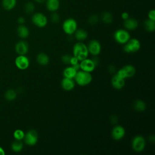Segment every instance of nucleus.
Wrapping results in <instances>:
<instances>
[{
    "label": "nucleus",
    "mask_w": 155,
    "mask_h": 155,
    "mask_svg": "<svg viewBox=\"0 0 155 155\" xmlns=\"http://www.w3.org/2000/svg\"><path fill=\"white\" fill-rule=\"evenodd\" d=\"M60 17L58 13H57L56 12H52V13L50 15V20L53 23H58L59 21Z\"/></svg>",
    "instance_id": "obj_32"
},
{
    "label": "nucleus",
    "mask_w": 155,
    "mask_h": 155,
    "mask_svg": "<svg viewBox=\"0 0 155 155\" xmlns=\"http://www.w3.org/2000/svg\"><path fill=\"white\" fill-rule=\"evenodd\" d=\"M101 19L105 24H111L113 21V17L111 13L108 12H103L101 15Z\"/></svg>",
    "instance_id": "obj_26"
},
{
    "label": "nucleus",
    "mask_w": 155,
    "mask_h": 155,
    "mask_svg": "<svg viewBox=\"0 0 155 155\" xmlns=\"http://www.w3.org/2000/svg\"><path fill=\"white\" fill-rule=\"evenodd\" d=\"M35 10V4L32 2H27L24 5V10L27 14H31Z\"/></svg>",
    "instance_id": "obj_29"
},
{
    "label": "nucleus",
    "mask_w": 155,
    "mask_h": 155,
    "mask_svg": "<svg viewBox=\"0 0 155 155\" xmlns=\"http://www.w3.org/2000/svg\"><path fill=\"white\" fill-rule=\"evenodd\" d=\"M25 136V133L24 132L20 129H18L16 130L15 131V132L13 133V136L15 137V139L16 140H22L24 139Z\"/></svg>",
    "instance_id": "obj_30"
},
{
    "label": "nucleus",
    "mask_w": 155,
    "mask_h": 155,
    "mask_svg": "<svg viewBox=\"0 0 155 155\" xmlns=\"http://www.w3.org/2000/svg\"><path fill=\"white\" fill-rule=\"evenodd\" d=\"M17 0H2V5L6 10H12L16 5Z\"/></svg>",
    "instance_id": "obj_23"
},
{
    "label": "nucleus",
    "mask_w": 155,
    "mask_h": 155,
    "mask_svg": "<svg viewBox=\"0 0 155 155\" xmlns=\"http://www.w3.org/2000/svg\"><path fill=\"white\" fill-rule=\"evenodd\" d=\"M74 33L75 38L80 42L85 40L88 37L87 31L82 28H79V29L77 28V30L75 31Z\"/></svg>",
    "instance_id": "obj_21"
},
{
    "label": "nucleus",
    "mask_w": 155,
    "mask_h": 155,
    "mask_svg": "<svg viewBox=\"0 0 155 155\" xmlns=\"http://www.w3.org/2000/svg\"><path fill=\"white\" fill-rule=\"evenodd\" d=\"M145 139L141 135L135 136L131 142V147L133 150L137 153L142 152L145 147Z\"/></svg>",
    "instance_id": "obj_5"
},
{
    "label": "nucleus",
    "mask_w": 155,
    "mask_h": 155,
    "mask_svg": "<svg viewBox=\"0 0 155 155\" xmlns=\"http://www.w3.org/2000/svg\"><path fill=\"white\" fill-rule=\"evenodd\" d=\"M15 51L19 55H25L28 51V45L25 41H20L15 45Z\"/></svg>",
    "instance_id": "obj_14"
},
{
    "label": "nucleus",
    "mask_w": 155,
    "mask_h": 155,
    "mask_svg": "<svg viewBox=\"0 0 155 155\" xmlns=\"http://www.w3.org/2000/svg\"><path fill=\"white\" fill-rule=\"evenodd\" d=\"M88 53L94 56H97L101 51V45L100 42L95 39L91 40L88 43L87 46Z\"/></svg>",
    "instance_id": "obj_10"
},
{
    "label": "nucleus",
    "mask_w": 155,
    "mask_h": 155,
    "mask_svg": "<svg viewBox=\"0 0 155 155\" xmlns=\"http://www.w3.org/2000/svg\"><path fill=\"white\" fill-rule=\"evenodd\" d=\"M99 21V17L96 14H93L90 15L88 19V22L91 25L96 24Z\"/></svg>",
    "instance_id": "obj_31"
},
{
    "label": "nucleus",
    "mask_w": 155,
    "mask_h": 155,
    "mask_svg": "<svg viewBox=\"0 0 155 155\" xmlns=\"http://www.w3.org/2000/svg\"><path fill=\"white\" fill-rule=\"evenodd\" d=\"M78 62H79L78 59L73 56H71V57L70 64L71 65H75L76 64L78 63Z\"/></svg>",
    "instance_id": "obj_35"
},
{
    "label": "nucleus",
    "mask_w": 155,
    "mask_h": 155,
    "mask_svg": "<svg viewBox=\"0 0 155 155\" xmlns=\"http://www.w3.org/2000/svg\"><path fill=\"white\" fill-rule=\"evenodd\" d=\"M111 122L113 123V124H116L117 122V117L116 116H111Z\"/></svg>",
    "instance_id": "obj_41"
},
{
    "label": "nucleus",
    "mask_w": 155,
    "mask_h": 155,
    "mask_svg": "<svg viewBox=\"0 0 155 155\" xmlns=\"http://www.w3.org/2000/svg\"><path fill=\"white\" fill-rule=\"evenodd\" d=\"M125 134V130L124 128L120 125L114 126L111 131V136L115 140H121Z\"/></svg>",
    "instance_id": "obj_13"
},
{
    "label": "nucleus",
    "mask_w": 155,
    "mask_h": 155,
    "mask_svg": "<svg viewBox=\"0 0 155 155\" xmlns=\"http://www.w3.org/2000/svg\"><path fill=\"white\" fill-rule=\"evenodd\" d=\"M77 70H76L72 66L67 67H66L64 71H63V75L64 78H67L70 79H74Z\"/></svg>",
    "instance_id": "obj_22"
},
{
    "label": "nucleus",
    "mask_w": 155,
    "mask_h": 155,
    "mask_svg": "<svg viewBox=\"0 0 155 155\" xmlns=\"http://www.w3.org/2000/svg\"><path fill=\"white\" fill-rule=\"evenodd\" d=\"M80 64V69L81 70L87 71V72H92L96 68V65L94 64V62L91 59H84L81 61Z\"/></svg>",
    "instance_id": "obj_12"
},
{
    "label": "nucleus",
    "mask_w": 155,
    "mask_h": 155,
    "mask_svg": "<svg viewBox=\"0 0 155 155\" xmlns=\"http://www.w3.org/2000/svg\"><path fill=\"white\" fill-rule=\"evenodd\" d=\"M75 82L81 86H85L91 83L92 81V75L90 72L83 70L78 71L74 77Z\"/></svg>",
    "instance_id": "obj_2"
},
{
    "label": "nucleus",
    "mask_w": 155,
    "mask_h": 155,
    "mask_svg": "<svg viewBox=\"0 0 155 155\" xmlns=\"http://www.w3.org/2000/svg\"><path fill=\"white\" fill-rule=\"evenodd\" d=\"M114 39L119 44H125L130 39L129 32L125 29H118L114 33Z\"/></svg>",
    "instance_id": "obj_8"
},
{
    "label": "nucleus",
    "mask_w": 155,
    "mask_h": 155,
    "mask_svg": "<svg viewBox=\"0 0 155 155\" xmlns=\"http://www.w3.org/2000/svg\"><path fill=\"white\" fill-rule=\"evenodd\" d=\"M34 1H35L36 2H38V3H40V4H42V3H43L45 0H34Z\"/></svg>",
    "instance_id": "obj_43"
},
{
    "label": "nucleus",
    "mask_w": 155,
    "mask_h": 155,
    "mask_svg": "<svg viewBox=\"0 0 155 155\" xmlns=\"http://www.w3.org/2000/svg\"><path fill=\"white\" fill-rule=\"evenodd\" d=\"M125 79L119 77L116 74H115L111 80V84L114 88L116 90H120L125 86Z\"/></svg>",
    "instance_id": "obj_15"
},
{
    "label": "nucleus",
    "mask_w": 155,
    "mask_h": 155,
    "mask_svg": "<svg viewBox=\"0 0 155 155\" xmlns=\"http://www.w3.org/2000/svg\"><path fill=\"white\" fill-rule=\"evenodd\" d=\"M71 57V56L69 54H64L61 57V61L62 62H64L65 64H70Z\"/></svg>",
    "instance_id": "obj_33"
},
{
    "label": "nucleus",
    "mask_w": 155,
    "mask_h": 155,
    "mask_svg": "<svg viewBox=\"0 0 155 155\" xmlns=\"http://www.w3.org/2000/svg\"><path fill=\"white\" fill-rule=\"evenodd\" d=\"M17 33L21 38H26L29 36L30 31L27 27L24 24H20L17 28Z\"/></svg>",
    "instance_id": "obj_19"
},
{
    "label": "nucleus",
    "mask_w": 155,
    "mask_h": 155,
    "mask_svg": "<svg viewBox=\"0 0 155 155\" xmlns=\"http://www.w3.org/2000/svg\"><path fill=\"white\" fill-rule=\"evenodd\" d=\"M16 92L12 89H9L5 93V98L8 101H13L16 98Z\"/></svg>",
    "instance_id": "obj_28"
},
{
    "label": "nucleus",
    "mask_w": 155,
    "mask_h": 155,
    "mask_svg": "<svg viewBox=\"0 0 155 155\" xmlns=\"http://www.w3.org/2000/svg\"><path fill=\"white\" fill-rule=\"evenodd\" d=\"M108 71L110 73H114L116 72V67L113 65V64H111L108 66Z\"/></svg>",
    "instance_id": "obj_36"
},
{
    "label": "nucleus",
    "mask_w": 155,
    "mask_h": 155,
    "mask_svg": "<svg viewBox=\"0 0 155 155\" xmlns=\"http://www.w3.org/2000/svg\"><path fill=\"white\" fill-rule=\"evenodd\" d=\"M15 63L18 68L24 70L29 67L30 61L25 55H19L16 58Z\"/></svg>",
    "instance_id": "obj_11"
},
{
    "label": "nucleus",
    "mask_w": 155,
    "mask_h": 155,
    "mask_svg": "<svg viewBox=\"0 0 155 155\" xmlns=\"http://www.w3.org/2000/svg\"><path fill=\"white\" fill-rule=\"evenodd\" d=\"M73 56L76 58L79 61L87 58L88 51L87 46L83 42H79L76 43L73 48Z\"/></svg>",
    "instance_id": "obj_1"
},
{
    "label": "nucleus",
    "mask_w": 155,
    "mask_h": 155,
    "mask_svg": "<svg viewBox=\"0 0 155 155\" xmlns=\"http://www.w3.org/2000/svg\"><path fill=\"white\" fill-rule=\"evenodd\" d=\"M148 18L150 19L155 21V10L154 9L150 10L148 13Z\"/></svg>",
    "instance_id": "obj_34"
},
{
    "label": "nucleus",
    "mask_w": 155,
    "mask_h": 155,
    "mask_svg": "<svg viewBox=\"0 0 155 155\" xmlns=\"http://www.w3.org/2000/svg\"><path fill=\"white\" fill-rule=\"evenodd\" d=\"M93 60V61L94 62V64L96 65V66H97L98 64H99V59L97 57H94L93 59H91Z\"/></svg>",
    "instance_id": "obj_39"
},
{
    "label": "nucleus",
    "mask_w": 155,
    "mask_h": 155,
    "mask_svg": "<svg viewBox=\"0 0 155 155\" xmlns=\"http://www.w3.org/2000/svg\"><path fill=\"white\" fill-rule=\"evenodd\" d=\"M140 48V42L136 38L130 39L124 45V50L125 52L130 53L137 51Z\"/></svg>",
    "instance_id": "obj_6"
},
{
    "label": "nucleus",
    "mask_w": 155,
    "mask_h": 155,
    "mask_svg": "<svg viewBox=\"0 0 155 155\" xmlns=\"http://www.w3.org/2000/svg\"><path fill=\"white\" fill-rule=\"evenodd\" d=\"M17 21H18V24H19V25H20V24H24V23L25 22V18L23 16H19L18 18Z\"/></svg>",
    "instance_id": "obj_38"
},
{
    "label": "nucleus",
    "mask_w": 155,
    "mask_h": 155,
    "mask_svg": "<svg viewBox=\"0 0 155 155\" xmlns=\"http://www.w3.org/2000/svg\"><path fill=\"white\" fill-rule=\"evenodd\" d=\"M133 108L137 111L142 112L146 109V104L143 101L137 99L134 102Z\"/></svg>",
    "instance_id": "obj_24"
},
{
    "label": "nucleus",
    "mask_w": 155,
    "mask_h": 155,
    "mask_svg": "<svg viewBox=\"0 0 155 155\" xmlns=\"http://www.w3.org/2000/svg\"><path fill=\"white\" fill-rule=\"evenodd\" d=\"M5 154V151L2 148L0 147V155H4Z\"/></svg>",
    "instance_id": "obj_42"
},
{
    "label": "nucleus",
    "mask_w": 155,
    "mask_h": 155,
    "mask_svg": "<svg viewBox=\"0 0 155 155\" xmlns=\"http://www.w3.org/2000/svg\"><path fill=\"white\" fill-rule=\"evenodd\" d=\"M23 148V143L21 140H16L13 141L12 144V149L14 152L18 153L21 151Z\"/></svg>",
    "instance_id": "obj_27"
},
{
    "label": "nucleus",
    "mask_w": 155,
    "mask_h": 155,
    "mask_svg": "<svg viewBox=\"0 0 155 155\" xmlns=\"http://www.w3.org/2000/svg\"><path fill=\"white\" fill-rule=\"evenodd\" d=\"M25 143L29 146H33L36 144L38 140V134L35 130H30L25 134L24 137Z\"/></svg>",
    "instance_id": "obj_9"
},
{
    "label": "nucleus",
    "mask_w": 155,
    "mask_h": 155,
    "mask_svg": "<svg viewBox=\"0 0 155 155\" xmlns=\"http://www.w3.org/2000/svg\"><path fill=\"white\" fill-rule=\"evenodd\" d=\"M76 70H77V71H79V69H80V64H79V63H77V64H76L75 65H71Z\"/></svg>",
    "instance_id": "obj_40"
},
{
    "label": "nucleus",
    "mask_w": 155,
    "mask_h": 155,
    "mask_svg": "<svg viewBox=\"0 0 155 155\" xmlns=\"http://www.w3.org/2000/svg\"><path fill=\"white\" fill-rule=\"evenodd\" d=\"M78 28V23L76 21L71 18L66 19L62 24V29L65 33L68 35L74 34Z\"/></svg>",
    "instance_id": "obj_3"
},
{
    "label": "nucleus",
    "mask_w": 155,
    "mask_h": 155,
    "mask_svg": "<svg viewBox=\"0 0 155 155\" xmlns=\"http://www.w3.org/2000/svg\"><path fill=\"white\" fill-rule=\"evenodd\" d=\"M121 18L122 19H124V21L127 19L129 17V14L128 12H123L122 14H121Z\"/></svg>",
    "instance_id": "obj_37"
},
{
    "label": "nucleus",
    "mask_w": 155,
    "mask_h": 155,
    "mask_svg": "<svg viewBox=\"0 0 155 155\" xmlns=\"http://www.w3.org/2000/svg\"><path fill=\"white\" fill-rule=\"evenodd\" d=\"M136 68L132 65H126L122 68L119 69L117 72L116 74L119 77L126 79L127 78H131L136 74Z\"/></svg>",
    "instance_id": "obj_4"
},
{
    "label": "nucleus",
    "mask_w": 155,
    "mask_h": 155,
    "mask_svg": "<svg viewBox=\"0 0 155 155\" xmlns=\"http://www.w3.org/2000/svg\"><path fill=\"white\" fill-rule=\"evenodd\" d=\"M139 25L138 21L132 18H128L127 19L124 21V26L128 30H134L137 28Z\"/></svg>",
    "instance_id": "obj_17"
},
{
    "label": "nucleus",
    "mask_w": 155,
    "mask_h": 155,
    "mask_svg": "<svg viewBox=\"0 0 155 155\" xmlns=\"http://www.w3.org/2000/svg\"><path fill=\"white\" fill-rule=\"evenodd\" d=\"M45 7L46 8L51 12H56L60 7L59 0H45Z\"/></svg>",
    "instance_id": "obj_16"
},
{
    "label": "nucleus",
    "mask_w": 155,
    "mask_h": 155,
    "mask_svg": "<svg viewBox=\"0 0 155 155\" xmlns=\"http://www.w3.org/2000/svg\"><path fill=\"white\" fill-rule=\"evenodd\" d=\"M144 27L149 32H153L155 30V21L148 19L144 21Z\"/></svg>",
    "instance_id": "obj_25"
},
{
    "label": "nucleus",
    "mask_w": 155,
    "mask_h": 155,
    "mask_svg": "<svg viewBox=\"0 0 155 155\" xmlns=\"http://www.w3.org/2000/svg\"><path fill=\"white\" fill-rule=\"evenodd\" d=\"M36 61L41 65H47L50 61L48 56L44 53H40L36 56Z\"/></svg>",
    "instance_id": "obj_20"
},
{
    "label": "nucleus",
    "mask_w": 155,
    "mask_h": 155,
    "mask_svg": "<svg viewBox=\"0 0 155 155\" xmlns=\"http://www.w3.org/2000/svg\"><path fill=\"white\" fill-rule=\"evenodd\" d=\"M31 21L33 24L38 27L43 28L47 25L48 19L44 14L41 12H37L32 15Z\"/></svg>",
    "instance_id": "obj_7"
},
{
    "label": "nucleus",
    "mask_w": 155,
    "mask_h": 155,
    "mask_svg": "<svg viewBox=\"0 0 155 155\" xmlns=\"http://www.w3.org/2000/svg\"><path fill=\"white\" fill-rule=\"evenodd\" d=\"M75 82L73 79L64 78L61 81V87L66 91H70L74 87Z\"/></svg>",
    "instance_id": "obj_18"
}]
</instances>
